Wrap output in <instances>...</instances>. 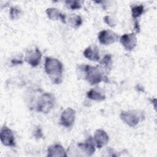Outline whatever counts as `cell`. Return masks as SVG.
<instances>
[{
	"instance_id": "cell-1",
	"label": "cell",
	"mask_w": 157,
	"mask_h": 157,
	"mask_svg": "<svg viewBox=\"0 0 157 157\" xmlns=\"http://www.w3.org/2000/svg\"><path fill=\"white\" fill-rule=\"evenodd\" d=\"M44 67L53 83L59 84L62 82L63 64L59 60L52 57H46Z\"/></svg>"
},
{
	"instance_id": "cell-2",
	"label": "cell",
	"mask_w": 157,
	"mask_h": 157,
	"mask_svg": "<svg viewBox=\"0 0 157 157\" xmlns=\"http://www.w3.org/2000/svg\"><path fill=\"white\" fill-rule=\"evenodd\" d=\"M82 69L85 73V79L91 85H96L102 81H108L107 78L104 75L102 71L98 67L85 65Z\"/></svg>"
},
{
	"instance_id": "cell-3",
	"label": "cell",
	"mask_w": 157,
	"mask_h": 157,
	"mask_svg": "<svg viewBox=\"0 0 157 157\" xmlns=\"http://www.w3.org/2000/svg\"><path fill=\"white\" fill-rule=\"evenodd\" d=\"M55 102L54 96L48 93H44L37 102V111L44 113H48L53 108Z\"/></svg>"
},
{
	"instance_id": "cell-4",
	"label": "cell",
	"mask_w": 157,
	"mask_h": 157,
	"mask_svg": "<svg viewBox=\"0 0 157 157\" xmlns=\"http://www.w3.org/2000/svg\"><path fill=\"white\" fill-rule=\"evenodd\" d=\"M119 36L114 31L106 29L101 31L98 34V40L102 45H110L118 40Z\"/></svg>"
},
{
	"instance_id": "cell-5",
	"label": "cell",
	"mask_w": 157,
	"mask_h": 157,
	"mask_svg": "<svg viewBox=\"0 0 157 157\" xmlns=\"http://www.w3.org/2000/svg\"><path fill=\"white\" fill-rule=\"evenodd\" d=\"M140 113L137 111H123L120 114V118L128 126L132 127L138 124L140 120Z\"/></svg>"
},
{
	"instance_id": "cell-6",
	"label": "cell",
	"mask_w": 157,
	"mask_h": 157,
	"mask_svg": "<svg viewBox=\"0 0 157 157\" xmlns=\"http://www.w3.org/2000/svg\"><path fill=\"white\" fill-rule=\"evenodd\" d=\"M42 54L40 51L37 48H33L28 50L25 55V59L26 63L33 67L37 66L41 59Z\"/></svg>"
},
{
	"instance_id": "cell-7",
	"label": "cell",
	"mask_w": 157,
	"mask_h": 157,
	"mask_svg": "<svg viewBox=\"0 0 157 157\" xmlns=\"http://www.w3.org/2000/svg\"><path fill=\"white\" fill-rule=\"evenodd\" d=\"M0 139L2 144L7 147L15 145V137L13 132L10 129L4 126L1 130Z\"/></svg>"
},
{
	"instance_id": "cell-8",
	"label": "cell",
	"mask_w": 157,
	"mask_h": 157,
	"mask_svg": "<svg viewBox=\"0 0 157 157\" xmlns=\"http://www.w3.org/2000/svg\"><path fill=\"white\" fill-rule=\"evenodd\" d=\"M75 118V111L69 107L65 109L61 115L60 119L61 124L65 127L69 128L72 126Z\"/></svg>"
},
{
	"instance_id": "cell-9",
	"label": "cell",
	"mask_w": 157,
	"mask_h": 157,
	"mask_svg": "<svg viewBox=\"0 0 157 157\" xmlns=\"http://www.w3.org/2000/svg\"><path fill=\"white\" fill-rule=\"evenodd\" d=\"M120 41L124 48L127 50H131L137 44V38L134 33L124 34L120 37Z\"/></svg>"
},
{
	"instance_id": "cell-10",
	"label": "cell",
	"mask_w": 157,
	"mask_h": 157,
	"mask_svg": "<svg viewBox=\"0 0 157 157\" xmlns=\"http://www.w3.org/2000/svg\"><path fill=\"white\" fill-rule=\"evenodd\" d=\"M93 139L96 147L101 148L107 144L109 141V136L105 131L101 129H98L94 132Z\"/></svg>"
},
{
	"instance_id": "cell-11",
	"label": "cell",
	"mask_w": 157,
	"mask_h": 157,
	"mask_svg": "<svg viewBox=\"0 0 157 157\" xmlns=\"http://www.w3.org/2000/svg\"><path fill=\"white\" fill-rule=\"evenodd\" d=\"M94 144V139L91 136H90L85 142L78 144V147L85 152L87 156H91L95 151Z\"/></svg>"
},
{
	"instance_id": "cell-12",
	"label": "cell",
	"mask_w": 157,
	"mask_h": 157,
	"mask_svg": "<svg viewBox=\"0 0 157 157\" xmlns=\"http://www.w3.org/2000/svg\"><path fill=\"white\" fill-rule=\"evenodd\" d=\"M47 156H67L64 148L59 144H55L48 147Z\"/></svg>"
},
{
	"instance_id": "cell-13",
	"label": "cell",
	"mask_w": 157,
	"mask_h": 157,
	"mask_svg": "<svg viewBox=\"0 0 157 157\" xmlns=\"http://www.w3.org/2000/svg\"><path fill=\"white\" fill-rule=\"evenodd\" d=\"M83 55L89 60L98 61L100 59L99 50L95 46H89L83 52Z\"/></svg>"
},
{
	"instance_id": "cell-14",
	"label": "cell",
	"mask_w": 157,
	"mask_h": 157,
	"mask_svg": "<svg viewBox=\"0 0 157 157\" xmlns=\"http://www.w3.org/2000/svg\"><path fill=\"white\" fill-rule=\"evenodd\" d=\"M46 13L48 18L52 20H57L59 18L62 20L63 23L65 22V15L62 14L58 9L51 7L46 10Z\"/></svg>"
},
{
	"instance_id": "cell-15",
	"label": "cell",
	"mask_w": 157,
	"mask_h": 157,
	"mask_svg": "<svg viewBox=\"0 0 157 157\" xmlns=\"http://www.w3.org/2000/svg\"><path fill=\"white\" fill-rule=\"evenodd\" d=\"M64 23L69 24L74 28H78L82 24V19L80 16L76 14H71L65 17Z\"/></svg>"
},
{
	"instance_id": "cell-16",
	"label": "cell",
	"mask_w": 157,
	"mask_h": 157,
	"mask_svg": "<svg viewBox=\"0 0 157 157\" xmlns=\"http://www.w3.org/2000/svg\"><path fill=\"white\" fill-rule=\"evenodd\" d=\"M86 96L89 99L94 101H103L105 98L104 94L95 89H92L88 91L86 93Z\"/></svg>"
},
{
	"instance_id": "cell-17",
	"label": "cell",
	"mask_w": 157,
	"mask_h": 157,
	"mask_svg": "<svg viewBox=\"0 0 157 157\" xmlns=\"http://www.w3.org/2000/svg\"><path fill=\"white\" fill-rule=\"evenodd\" d=\"M112 57L110 55H105L102 59L99 62L102 69H104L105 71L109 72V71L111 70L112 68Z\"/></svg>"
},
{
	"instance_id": "cell-18",
	"label": "cell",
	"mask_w": 157,
	"mask_h": 157,
	"mask_svg": "<svg viewBox=\"0 0 157 157\" xmlns=\"http://www.w3.org/2000/svg\"><path fill=\"white\" fill-rule=\"evenodd\" d=\"M144 6L142 5L140 6H133L131 7V13L132 17L134 19L140 17L144 12Z\"/></svg>"
},
{
	"instance_id": "cell-19",
	"label": "cell",
	"mask_w": 157,
	"mask_h": 157,
	"mask_svg": "<svg viewBox=\"0 0 157 157\" xmlns=\"http://www.w3.org/2000/svg\"><path fill=\"white\" fill-rule=\"evenodd\" d=\"M21 13V10L17 7H12L10 10V17L12 20H17L20 17Z\"/></svg>"
},
{
	"instance_id": "cell-20",
	"label": "cell",
	"mask_w": 157,
	"mask_h": 157,
	"mask_svg": "<svg viewBox=\"0 0 157 157\" xmlns=\"http://www.w3.org/2000/svg\"><path fill=\"white\" fill-rule=\"evenodd\" d=\"M66 6L72 10L78 9L81 8V4L78 1H66Z\"/></svg>"
},
{
	"instance_id": "cell-21",
	"label": "cell",
	"mask_w": 157,
	"mask_h": 157,
	"mask_svg": "<svg viewBox=\"0 0 157 157\" xmlns=\"http://www.w3.org/2000/svg\"><path fill=\"white\" fill-rule=\"evenodd\" d=\"M104 20L105 23H107L110 27H113L116 25L117 21L114 18L110 15H106L104 17Z\"/></svg>"
},
{
	"instance_id": "cell-22",
	"label": "cell",
	"mask_w": 157,
	"mask_h": 157,
	"mask_svg": "<svg viewBox=\"0 0 157 157\" xmlns=\"http://www.w3.org/2000/svg\"><path fill=\"white\" fill-rule=\"evenodd\" d=\"M34 136L35 138L37 139H39L43 137V133H42V129L39 126L37 127L36 129H35L34 132Z\"/></svg>"
},
{
	"instance_id": "cell-23",
	"label": "cell",
	"mask_w": 157,
	"mask_h": 157,
	"mask_svg": "<svg viewBox=\"0 0 157 157\" xmlns=\"http://www.w3.org/2000/svg\"><path fill=\"white\" fill-rule=\"evenodd\" d=\"M12 64H21L23 63L22 61H20V60H17V59H13L12 61Z\"/></svg>"
},
{
	"instance_id": "cell-24",
	"label": "cell",
	"mask_w": 157,
	"mask_h": 157,
	"mask_svg": "<svg viewBox=\"0 0 157 157\" xmlns=\"http://www.w3.org/2000/svg\"><path fill=\"white\" fill-rule=\"evenodd\" d=\"M134 28H135V29H136V32L139 33L140 28H139V26L138 22H137V21H135V27H134Z\"/></svg>"
}]
</instances>
